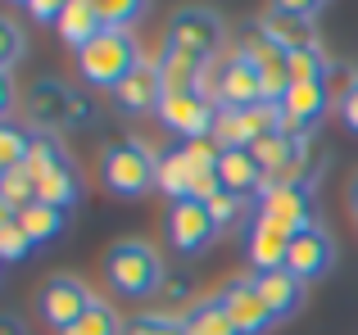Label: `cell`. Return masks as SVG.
Here are the masks:
<instances>
[{"label": "cell", "instance_id": "1", "mask_svg": "<svg viewBox=\"0 0 358 335\" xmlns=\"http://www.w3.org/2000/svg\"><path fill=\"white\" fill-rule=\"evenodd\" d=\"M105 281L109 290L122 295V299H150V295L164 290L168 267L159 258V249L141 236H127L118 245L105 249Z\"/></svg>", "mask_w": 358, "mask_h": 335}, {"label": "cell", "instance_id": "2", "mask_svg": "<svg viewBox=\"0 0 358 335\" xmlns=\"http://www.w3.org/2000/svg\"><path fill=\"white\" fill-rule=\"evenodd\" d=\"M100 181L118 200H141L159 181V154L136 136H118V141H109L100 150Z\"/></svg>", "mask_w": 358, "mask_h": 335}, {"label": "cell", "instance_id": "3", "mask_svg": "<svg viewBox=\"0 0 358 335\" xmlns=\"http://www.w3.org/2000/svg\"><path fill=\"white\" fill-rule=\"evenodd\" d=\"M141 64H145L141 41L131 32H122V27H105L87 50H78V73H82V82L96 87V91H114L131 68H141Z\"/></svg>", "mask_w": 358, "mask_h": 335}, {"label": "cell", "instance_id": "4", "mask_svg": "<svg viewBox=\"0 0 358 335\" xmlns=\"http://www.w3.org/2000/svg\"><path fill=\"white\" fill-rule=\"evenodd\" d=\"M222 41H227V23L204 5L177 9L173 23H168V36H164L168 50L191 54V59H200V64H213V54L222 50Z\"/></svg>", "mask_w": 358, "mask_h": 335}, {"label": "cell", "instance_id": "5", "mask_svg": "<svg viewBox=\"0 0 358 335\" xmlns=\"http://www.w3.org/2000/svg\"><path fill=\"white\" fill-rule=\"evenodd\" d=\"M254 213L272 227H281L286 236L317 227V204H313V186L308 181H268L263 195L254 200Z\"/></svg>", "mask_w": 358, "mask_h": 335}, {"label": "cell", "instance_id": "6", "mask_svg": "<svg viewBox=\"0 0 358 335\" xmlns=\"http://www.w3.org/2000/svg\"><path fill=\"white\" fill-rule=\"evenodd\" d=\"M218 114L222 109L209 91H164L155 118L177 141H204V136H213V127H218Z\"/></svg>", "mask_w": 358, "mask_h": 335}, {"label": "cell", "instance_id": "7", "mask_svg": "<svg viewBox=\"0 0 358 335\" xmlns=\"http://www.w3.org/2000/svg\"><path fill=\"white\" fill-rule=\"evenodd\" d=\"M23 118L32 132H59L78 123V87H69L64 77H36L23 96Z\"/></svg>", "mask_w": 358, "mask_h": 335}, {"label": "cell", "instance_id": "8", "mask_svg": "<svg viewBox=\"0 0 358 335\" xmlns=\"http://www.w3.org/2000/svg\"><path fill=\"white\" fill-rule=\"evenodd\" d=\"M164 236H168V249H177L182 258H195L218 240V222H213L204 200H177L164 213Z\"/></svg>", "mask_w": 358, "mask_h": 335}, {"label": "cell", "instance_id": "9", "mask_svg": "<svg viewBox=\"0 0 358 335\" xmlns=\"http://www.w3.org/2000/svg\"><path fill=\"white\" fill-rule=\"evenodd\" d=\"M209 96L218 100V109H250V105H263V73L254 59L245 54H227V59L213 68L209 77Z\"/></svg>", "mask_w": 358, "mask_h": 335}, {"label": "cell", "instance_id": "10", "mask_svg": "<svg viewBox=\"0 0 358 335\" xmlns=\"http://www.w3.org/2000/svg\"><path fill=\"white\" fill-rule=\"evenodd\" d=\"M91 285L82 281V276H69V272H59V276H50V281L41 285V295H36V308H41V318H45V327H55V331H69L73 322L82 318V313L91 308Z\"/></svg>", "mask_w": 358, "mask_h": 335}, {"label": "cell", "instance_id": "11", "mask_svg": "<svg viewBox=\"0 0 358 335\" xmlns=\"http://www.w3.org/2000/svg\"><path fill=\"white\" fill-rule=\"evenodd\" d=\"M218 299H222V308H227V318L236 322L241 335H268L277 327V313H272L268 299L259 295V281H254V276H231L218 290Z\"/></svg>", "mask_w": 358, "mask_h": 335}, {"label": "cell", "instance_id": "12", "mask_svg": "<svg viewBox=\"0 0 358 335\" xmlns=\"http://www.w3.org/2000/svg\"><path fill=\"white\" fill-rule=\"evenodd\" d=\"M290 240L295 236H286L281 227H272L259 213H250V222H245V263H250V276L281 272L290 258Z\"/></svg>", "mask_w": 358, "mask_h": 335}, {"label": "cell", "instance_id": "13", "mask_svg": "<svg viewBox=\"0 0 358 335\" xmlns=\"http://www.w3.org/2000/svg\"><path fill=\"white\" fill-rule=\"evenodd\" d=\"M336 263V240L327 236V227L317 222V227L299 231L295 240H290V258H286V272H295L299 281H317V276H327Z\"/></svg>", "mask_w": 358, "mask_h": 335}, {"label": "cell", "instance_id": "14", "mask_svg": "<svg viewBox=\"0 0 358 335\" xmlns=\"http://www.w3.org/2000/svg\"><path fill=\"white\" fill-rule=\"evenodd\" d=\"M109 96H114V105L122 109V114H131V118L159 114V100H164V77H159V64L145 59L141 68H131L127 77L109 91Z\"/></svg>", "mask_w": 358, "mask_h": 335}, {"label": "cell", "instance_id": "15", "mask_svg": "<svg viewBox=\"0 0 358 335\" xmlns=\"http://www.w3.org/2000/svg\"><path fill=\"white\" fill-rule=\"evenodd\" d=\"M281 109H286V127L290 132H308L313 136V127L327 118V109H331V87L322 82H295L290 87V96L281 100Z\"/></svg>", "mask_w": 358, "mask_h": 335}, {"label": "cell", "instance_id": "16", "mask_svg": "<svg viewBox=\"0 0 358 335\" xmlns=\"http://www.w3.org/2000/svg\"><path fill=\"white\" fill-rule=\"evenodd\" d=\"M218 181L227 195H236V200H259L263 186H268V172L259 168V159H254L250 150H222L218 159Z\"/></svg>", "mask_w": 358, "mask_h": 335}, {"label": "cell", "instance_id": "17", "mask_svg": "<svg viewBox=\"0 0 358 335\" xmlns=\"http://www.w3.org/2000/svg\"><path fill=\"white\" fill-rule=\"evenodd\" d=\"M259 281V295L268 299V308L277 313V322H290L299 308H304V281H299L295 272H263V276H254Z\"/></svg>", "mask_w": 358, "mask_h": 335}, {"label": "cell", "instance_id": "18", "mask_svg": "<svg viewBox=\"0 0 358 335\" xmlns=\"http://www.w3.org/2000/svg\"><path fill=\"white\" fill-rule=\"evenodd\" d=\"M195 163H191V154H186V145L177 141V145H168V150H159V181H155V191H164L168 200H191V181H195Z\"/></svg>", "mask_w": 358, "mask_h": 335}, {"label": "cell", "instance_id": "19", "mask_svg": "<svg viewBox=\"0 0 358 335\" xmlns=\"http://www.w3.org/2000/svg\"><path fill=\"white\" fill-rule=\"evenodd\" d=\"M159 77H164V91H209V64L191 59V54H177L164 45V54H159Z\"/></svg>", "mask_w": 358, "mask_h": 335}, {"label": "cell", "instance_id": "20", "mask_svg": "<svg viewBox=\"0 0 358 335\" xmlns=\"http://www.w3.org/2000/svg\"><path fill=\"white\" fill-rule=\"evenodd\" d=\"M100 32H105V23H100L96 5H91V0H69V9H64V18H59V36H64V45L78 54V50H87V45L96 41Z\"/></svg>", "mask_w": 358, "mask_h": 335}, {"label": "cell", "instance_id": "21", "mask_svg": "<svg viewBox=\"0 0 358 335\" xmlns=\"http://www.w3.org/2000/svg\"><path fill=\"white\" fill-rule=\"evenodd\" d=\"M69 163H73V154H69V145H64L59 132H32V141H27V159H23L27 172L45 177V172L69 168Z\"/></svg>", "mask_w": 358, "mask_h": 335}, {"label": "cell", "instance_id": "22", "mask_svg": "<svg viewBox=\"0 0 358 335\" xmlns=\"http://www.w3.org/2000/svg\"><path fill=\"white\" fill-rule=\"evenodd\" d=\"M18 227L32 236V245H50V240L64 236V227H69V209H55V204H27L23 213H18Z\"/></svg>", "mask_w": 358, "mask_h": 335}, {"label": "cell", "instance_id": "23", "mask_svg": "<svg viewBox=\"0 0 358 335\" xmlns=\"http://www.w3.org/2000/svg\"><path fill=\"white\" fill-rule=\"evenodd\" d=\"M82 186H87V181H82L78 163L55 168V172L36 177V200H41V204H55V209H69V204L82 200Z\"/></svg>", "mask_w": 358, "mask_h": 335}, {"label": "cell", "instance_id": "24", "mask_svg": "<svg viewBox=\"0 0 358 335\" xmlns=\"http://www.w3.org/2000/svg\"><path fill=\"white\" fill-rule=\"evenodd\" d=\"M186 335H241L236 322L227 318V308H222L218 295H209V299H195L191 308H186Z\"/></svg>", "mask_w": 358, "mask_h": 335}, {"label": "cell", "instance_id": "25", "mask_svg": "<svg viewBox=\"0 0 358 335\" xmlns=\"http://www.w3.org/2000/svg\"><path fill=\"white\" fill-rule=\"evenodd\" d=\"M122 327H127V322H122L118 313H114V304L96 295V299H91V308L82 313V318L73 322V327L64 331V335H122Z\"/></svg>", "mask_w": 358, "mask_h": 335}, {"label": "cell", "instance_id": "26", "mask_svg": "<svg viewBox=\"0 0 358 335\" xmlns=\"http://www.w3.org/2000/svg\"><path fill=\"white\" fill-rule=\"evenodd\" d=\"M0 200H5L14 213H23L27 204H36V177L27 172L23 163L9 168V172H0Z\"/></svg>", "mask_w": 358, "mask_h": 335}, {"label": "cell", "instance_id": "27", "mask_svg": "<svg viewBox=\"0 0 358 335\" xmlns=\"http://www.w3.org/2000/svg\"><path fill=\"white\" fill-rule=\"evenodd\" d=\"M91 5H96V14H100L105 27H122V32H131V23L150 9V0H91Z\"/></svg>", "mask_w": 358, "mask_h": 335}, {"label": "cell", "instance_id": "28", "mask_svg": "<svg viewBox=\"0 0 358 335\" xmlns=\"http://www.w3.org/2000/svg\"><path fill=\"white\" fill-rule=\"evenodd\" d=\"M122 335H186V322L177 313H136L127 318Z\"/></svg>", "mask_w": 358, "mask_h": 335}, {"label": "cell", "instance_id": "29", "mask_svg": "<svg viewBox=\"0 0 358 335\" xmlns=\"http://www.w3.org/2000/svg\"><path fill=\"white\" fill-rule=\"evenodd\" d=\"M23 54H27V36H23V27H18L14 18L0 14V73H14Z\"/></svg>", "mask_w": 358, "mask_h": 335}, {"label": "cell", "instance_id": "30", "mask_svg": "<svg viewBox=\"0 0 358 335\" xmlns=\"http://www.w3.org/2000/svg\"><path fill=\"white\" fill-rule=\"evenodd\" d=\"M27 141H32V132H23L14 123H0V172H9V168H18L27 159Z\"/></svg>", "mask_w": 358, "mask_h": 335}, {"label": "cell", "instance_id": "31", "mask_svg": "<svg viewBox=\"0 0 358 335\" xmlns=\"http://www.w3.org/2000/svg\"><path fill=\"white\" fill-rule=\"evenodd\" d=\"M327 0H272L268 18H281V23H308L313 14H322Z\"/></svg>", "mask_w": 358, "mask_h": 335}, {"label": "cell", "instance_id": "32", "mask_svg": "<svg viewBox=\"0 0 358 335\" xmlns=\"http://www.w3.org/2000/svg\"><path fill=\"white\" fill-rule=\"evenodd\" d=\"M27 254H32V236H27V231L18 227V218H14L5 231H0V263H23Z\"/></svg>", "mask_w": 358, "mask_h": 335}, {"label": "cell", "instance_id": "33", "mask_svg": "<svg viewBox=\"0 0 358 335\" xmlns=\"http://www.w3.org/2000/svg\"><path fill=\"white\" fill-rule=\"evenodd\" d=\"M64 9H69V0H27V14H32L36 23H55L59 27Z\"/></svg>", "mask_w": 358, "mask_h": 335}, {"label": "cell", "instance_id": "34", "mask_svg": "<svg viewBox=\"0 0 358 335\" xmlns=\"http://www.w3.org/2000/svg\"><path fill=\"white\" fill-rule=\"evenodd\" d=\"M18 105V87H14V73H0V123H9Z\"/></svg>", "mask_w": 358, "mask_h": 335}, {"label": "cell", "instance_id": "35", "mask_svg": "<svg viewBox=\"0 0 358 335\" xmlns=\"http://www.w3.org/2000/svg\"><path fill=\"white\" fill-rule=\"evenodd\" d=\"M186 295H191V285H186L182 276L168 272V281H164V290H159V299H164V304H186Z\"/></svg>", "mask_w": 358, "mask_h": 335}, {"label": "cell", "instance_id": "36", "mask_svg": "<svg viewBox=\"0 0 358 335\" xmlns=\"http://www.w3.org/2000/svg\"><path fill=\"white\" fill-rule=\"evenodd\" d=\"M341 118H345V127H350V132L358 136V82L350 91H345V100H341Z\"/></svg>", "mask_w": 358, "mask_h": 335}, {"label": "cell", "instance_id": "37", "mask_svg": "<svg viewBox=\"0 0 358 335\" xmlns=\"http://www.w3.org/2000/svg\"><path fill=\"white\" fill-rule=\"evenodd\" d=\"M96 123V105H91V91H78V127Z\"/></svg>", "mask_w": 358, "mask_h": 335}, {"label": "cell", "instance_id": "38", "mask_svg": "<svg viewBox=\"0 0 358 335\" xmlns=\"http://www.w3.org/2000/svg\"><path fill=\"white\" fill-rule=\"evenodd\" d=\"M0 335H27L23 318H14V313H0Z\"/></svg>", "mask_w": 358, "mask_h": 335}, {"label": "cell", "instance_id": "39", "mask_svg": "<svg viewBox=\"0 0 358 335\" xmlns=\"http://www.w3.org/2000/svg\"><path fill=\"white\" fill-rule=\"evenodd\" d=\"M345 200H350V213L358 218V172L350 177V186H345Z\"/></svg>", "mask_w": 358, "mask_h": 335}, {"label": "cell", "instance_id": "40", "mask_svg": "<svg viewBox=\"0 0 358 335\" xmlns=\"http://www.w3.org/2000/svg\"><path fill=\"white\" fill-rule=\"evenodd\" d=\"M14 218H18V213H14V209H9V204H5V200H0V231H5V227H9V222H14Z\"/></svg>", "mask_w": 358, "mask_h": 335}, {"label": "cell", "instance_id": "41", "mask_svg": "<svg viewBox=\"0 0 358 335\" xmlns=\"http://www.w3.org/2000/svg\"><path fill=\"white\" fill-rule=\"evenodd\" d=\"M14 5H27V0H14Z\"/></svg>", "mask_w": 358, "mask_h": 335}]
</instances>
